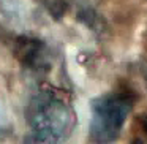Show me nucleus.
I'll return each mask as SVG.
<instances>
[{
  "instance_id": "nucleus-1",
  "label": "nucleus",
  "mask_w": 147,
  "mask_h": 144,
  "mask_svg": "<svg viewBox=\"0 0 147 144\" xmlns=\"http://www.w3.org/2000/svg\"><path fill=\"white\" fill-rule=\"evenodd\" d=\"M26 120L30 127L27 141L60 143L71 135L76 117L65 100L52 92H38L26 106Z\"/></svg>"
},
{
  "instance_id": "nucleus-2",
  "label": "nucleus",
  "mask_w": 147,
  "mask_h": 144,
  "mask_svg": "<svg viewBox=\"0 0 147 144\" xmlns=\"http://www.w3.org/2000/svg\"><path fill=\"white\" fill-rule=\"evenodd\" d=\"M130 90H115L90 101L89 136L95 143H112L120 136L123 125L134 106Z\"/></svg>"
},
{
  "instance_id": "nucleus-3",
  "label": "nucleus",
  "mask_w": 147,
  "mask_h": 144,
  "mask_svg": "<svg viewBox=\"0 0 147 144\" xmlns=\"http://www.w3.org/2000/svg\"><path fill=\"white\" fill-rule=\"evenodd\" d=\"M14 55L21 65L35 73H46L51 68L49 46L36 37H18L14 41Z\"/></svg>"
},
{
  "instance_id": "nucleus-4",
  "label": "nucleus",
  "mask_w": 147,
  "mask_h": 144,
  "mask_svg": "<svg viewBox=\"0 0 147 144\" xmlns=\"http://www.w3.org/2000/svg\"><path fill=\"white\" fill-rule=\"evenodd\" d=\"M142 130H144V131H146V133H147V117L144 119V122H142Z\"/></svg>"
},
{
  "instance_id": "nucleus-5",
  "label": "nucleus",
  "mask_w": 147,
  "mask_h": 144,
  "mask_svg": "<svg viewBox=\"0 0 147 144\" xmlns=\"http://www.w3.org/2000/svg\"><path fill=\"white\" fill-rule=\"evenodd\" d=\"M2 133H3V127H2V119H0V136H2Z\"/></svg>"
}]
</instances>
